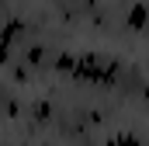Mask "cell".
Listing matches in <instances>:
<instances>
[{"mask_svg": "<svg viewBox=\"0 0 149 146\" xmlns=\"http://www.w3.org/2000/svg\"><path fill=\"white\" fill-rule=\"evenodd\" d=\"M142 21H146V7H135L132 11V25H142Z\"/></svg>", "mask_w": 149, "mask_h": 146, "instance_id": "cell-1", "label": "cell"}]
</instances>
